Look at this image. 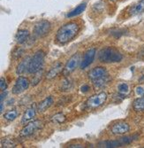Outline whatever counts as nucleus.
<instances>
[{"instance_id":"1","label":"nucleus","mask_w":144,"mask_h":148,"mask_svg":"<svg viewBox=\"0 0 144 148\" xmlns=\"http://www.w3.org/2000/svg\"><path fill=\"white\" fill-rule=\"evenodd\" d=\"M80 31V26L75 21L64 24L58 29L56 34V40L60 45L67 44L77 36Z\"/></svg>"},{"instance_id":"2","label":"nucleus","mask_w":144,"mask_h":148,"mask_svg":"<svg viewBox=\"0 0 144 148\" xmlns=\"http://www.w3.org/2000/svg\"><path fill=\"white\" fill-rule=\"evenodd\" d=\"M88 78L92 81L94 87L98 89L109 82V74L106 69L103 66H96L88 72Z\"/></svg>"},{"instance_id":"3","label":"nucleus","mask_w":144,"mask_h":148,"mask_svg":"<svg viewBox=\"0 0 144 148\" xmlns=\"http://www.w3.org/2000/svg\"><path fill=\"white\" fill-rule=\"evenodd\" d=\"M123 55L117 49L113 47H106L98 52V60L103 63H117L120 62Z\"/></svg>"},{"instance_id":"4","label":"nucleus","mask_w":144,"mask_h":148,"mask_svg":"<svg viewBox=\"0 0 144 148\" xmlns=\"http://www.w3.org/2000/svg\"><path fill=\"white\" fill-rule=\"evenodd\" d=\"M44 52L43 51H37L32 58H30L28 73L35 74L36 72L42 70L44 63Z\"/></svg>"},{"instance_id":"5","label":"nucleus","mask_w":144,"mask_h":148,"mask_svg":"<svg viewBox=\"0 0 144 148\" xmlns=\"http://www.w3.org/2000/svg\"><path fill=\"white\" fill-rule=\"evenodd\" d=\"M106 99H107V93L104 91H101L88 98V100L86 101V106L88 109H96L105 103Z\"/></svg>"},{"instance_id":"6","label":"nucleus","mask_w":144,"mask_h":148,"mask_svg":"<svg viewBox=\"0 0 144 148\" xmlns=\"http://www.w3.org/2000/svg\"><path fill=\"white\" fill-rule=\"evenodd\" d=\"M81 62H82L81 54L80 53H75V54H73L67 60V64L65 65L64 69L62 71V74L65 76L69 75L78 68V66H79V65H81Z\"/></svg>"},{"instance_id":"7","label":"nucleus","mask_w":144,"mask_h":148,"mask_svg":"<svg viewBox=\"0 0 144 148\" xmlns=\"http://www.w3.org/2000/svg\"><path fill=\"white\" fill-rule=\"evenodd\" d=\"M43 127V123L41 121H31L26 125L20 132V138H29L35 134L37 130H39Z\"/></svg>"},{"instance_id":"8","label":"nucleus","mask_w":144,"mask_h":148,"mask_svg":"<svg viewBox=\"0 0 144 148\" xmlns=\"http://www.w3.org/2000/svg\"><path fill=\"white\" fill-rule=\"evenodd\" d=\"M51 29V25L50 21L46 20H43L38 21L34 27V34L38 37L46 36Z\"/></svg>"},{"instance_id":"9","label":"nucleus","mask_w":144,"mask_h":148,"mask_svg":"<svg viewBox=\"0 0 144 148\" xmlns=\"http://www.w3.org/2000/svg\"><path fill=\"white\" fill-rule=\"evenodd\" d=\"M29 86V79L24 76H19L16 80L12 91L14 94H15V95H19V94H21L22 92H24L26 90H28Z\"/></svg>"},{"instance_id":"10","label":"nucleus","mask_w":144,"mask_h":148,"mask_svg":"<svg viewBox=\"0 0 144 148\" xmlns=\"http://www.w3.org/2000/svg\"><path fill=\"white\" fill-rule=\"evenodd\" d=\"M96 48H90L88 51H85L84 55L82 59V62L80 65V68L82 69H85L88 66L92 63L95 60L96 57Z\"/></svg>"},{"instance_id":"11","label":"nucleus","mask_w":144,"mask_h":148,"mask_svg":"<svg viewBox=\"0 0 144 148\" xmlns=\"http://www.w3.org/2000/svg\"><path fill=\"white\" fill-rule=\"evenodd\" d=\"M130 130V126L125 122L116 123L111 126V131L114 135H125Z\"/></svg>"},{"instance_id":"12","label":"nucleus","mask_w":144,"mask_h":148,"mask_svg":"<svg viewBox=\"0 0 144 148\" xmlns=\"http://www.w3.org/2000/svg\"><path fill=\"white\" fill-rule=\"evenodd\" d=\"M36 111H37V106L35 104L29 106V108L25 111V113L23 114L22 118H21V123H29V122H31L36 114Z\"/></svg>"},{"instance_id":"13","label":"nucleus","mask_w":144,"mask_h":148,"mask_svg":"<svg viewBox=\"0 0 144 148\" xmlns=\"http://www.w3.org/2000/svg\"><path fill=\"white\" fill-rule=\"evenodd\" d=\"M63 69H64V68H63L62 63L57 62L56 64H54L53 66H52L50 68V69L48 71V73L46 74V78L48 80H51V79L55 78L60 72L63 71Z\"/></svg>"},{"instance_id":"14","label":"nucleus","mask_w":144,"mask_h":148,"mask_svg":"<svg viewBox=\"0 0 144 148\" xmlns=\"http://www.w3.org/2000/svg\"><path fill=\"white\" fill-rule=\"evenodd\" d=\"M29 36H30V34H29V30L20 29V30H19V31L16 33L15 40H16V42H17L19 45H23V44H25L26 42H28V41H29Z\"/></svg>"},{"instance_id":"15","label":"nucleus","mask_w":144,"mask_h":148,"mask_svg":"<svg viewBox=\"0 0 144 148\" xmlns=\"http://www.w3.org/2000/svg\"><path fill=\"white\" fill-rule=\"evenodd\" d=\"M142 12H144V0H140L129 10V14L131 16H135Z\"/></svg>"},{"instance_id":"16","label":"nucleus","mask_w":144,"mask_h":148,"mask_svg":"<svg viewBox=\"0 0 144 148\" xmlns=\"http://www.w3.org/2000/svg\"><path fill=\"white\" fill-rule=\"evenodd\" d=\"M52 104H53V99H52V97H48L45 99H43L42 102L39 103V105L37 106V111L39 113H43Z\"/></svg>"},{"instance_id":"17","label":"nucleus","mask_w":144,"mask_h":148,"mask_svg":"<svg viewBox=\"0 0 144 148\" xmlns=\"http://www.w3.org/2000/svg\"><path fill=\"white\" fill-rule=\"evenodd\" d=\"M29 60H30V58L28 57V58H26L24 59L17 66V69H16V74L17 75H22L24 73H26L28 71L29 69Z\"/></svg>"},{"instance_id":"18","label":"nucleus","mask_w":144,"mask_h":148,"mask_svg":"<svg viewBox=\"0 0 144 148\" xmlns=\"http://www.w3.org/2000/svg\"><path fill=\"white\" fill-rule=\"evenodd\" d=\"M87 7V3L84 2V3H82L80 4L78 6H76L73 10H72L68 14H67V18H73V17H75V16H78L80 15L82 12L85 11Z\"/></svg>"},{"instance_id":"19","label":"nucleus","mask_w":144,"mask_h":148,"mask_svg":"<svg viewBox=\"0 0 144 148\" xmlns=\"http://www.w3.org/2000/svg\"><path fill=\"white\" fill-rule=\"evenodd\" d=\"M18 114L19 113L16 109H12L4 114V118L5 120L8 121V122H12V121H14L18 117Z\"/></svg>"},{"instance_id":"20","label":"nucleus","mask_w":144,"mask_h":148,"mask_svg":"<svg viewBox=\"0 0 144 148\" xmlns=\"http://www.w3.org/2000/svg\"><path fill=\"white\" fill-rule=\"evenodd\" d=\"M134 110H136L138 112L144 110V96L134 100Z\"/></svg>"},{"instance_id":"21","label":"nucleus","mask_w":144,"mask_h":148,"mask_svg":"<svg viewBox=\"0 0 144 148\" xmlns=\"http://www.w3.org/2000/svg\"><path fill=\"white\" fill-rule=\"evenodd\" d=\"M117 89H118V92H119L120 94H121V95H126V94L129 93V90H130L129 85L126 83L119 84Z\"/></svg>"},{"instance_id":"22","label":"nucleus","mask_w":144,"mask_h":148,"mask_svg":"<svg viewBox=\"0 0 144 148\" xmlns=\"http://www.w3.org/2000/svg\"><path fill=\"white\" fill-rule=\"evenodd\" d=\"M51 121H52V122H53L54 123L61 124V123H63L65 122V114H63L62 113H58V114H56L55 115L52 116Z\"/></svg>"},{"instance_id":"23","label":"nucleus","mask_w":144,"mask_h":148,"mask_svg":"<svg viewBox=\"0 0 144 148\" xmlns=\"http://www.w3.org/2000/svg\"><path fill=\"white\" fill-rule=\"evenodd\" d=\"M73 86V84L72 83V81L70 79H65V81H63V83L61 84V90H63V91L71 90Z\"/></svg>"},{"instance_id":"24","label":"nucleus","mask_w":144,"mask_h":148,"mask_svg":"<svg viewBox=\"0 0 144 148\" xmlns=\"http://www.w3.org/2000/svg\"><path fill=\"white\" fill-rule=\"evenodd\" d=\"M104 147H120L121 145H123V143L121 141V139L119 140H111V141H106L103 144Z\"/></svg>"},{"instance_id":"25","label":"nucleus","mask_w":144,"mask_h":148,"mask_svg":"<svg viewBox=\"0 0 144 148\" xmlns=\"http://www.w3.org/2000/svg\"><path fill=\"white\" fill-rule=\"evenodd\" d=\"M2 147H15L16 143L14 142V139H9V138H3L1 141Z\"/></svg>"},{"instance_id":"26","label":"nucleus","mask_w":144,"mask_h":148,"mask_svg":"<svg viewBox=\"0 0 144 148\" xmlns=\"http://www.w3.org/2000/svg\"><path fill=\"white\" fill-rule=\"evenodd\" d=\"M0 89H1V91H5L7 89V83L4 77H1L0 79Z\"/></svg>"},{"instance_id":"27","label":"nucleus","mask_w":144,"mask_h":148,"mask_svg":"<svg viewBox=\"0 0 144 148\" xmlns=\"http://www.w3.org/2000/svg\"><path fill=\"white\" fill-rule=\"evenodd\" d=\"M40 72H41V70L35 73V78H33V80H32V84H33V85H36V84L39 83V81H40V78H42V75H39Z\"/></svg>"},{"instance_id":"28","label":"nucleus","mask_w":144,"mask_h":148,"mask_svg":"<svg viewBox=\"0 0 144 148\" xmlns=\"http://www.w3.org/2000/svg\"><path fill=\"white\" fill-rule=\"evenodd\" d=\"M135 92H136V94H137L138 96L143 95V94H144V89H143V87L142 86H137L135 88Z\"/></svg>"},{"instance_id":"29","label":"nucleus","mask_w":144,"mask_h":148,"mask_svg":"<svg viewBox=\"0 0 144 148\" xmlns=\"http://www.w3.org/2000/svg\"><path fill=\"white\" fill-rule=\"evenodd\" d=\"M22 53H23V50H22V49H18V50H16V51H14V55L15 56L16 59H18V58H20V57L21 56Z\"/></svg>"},{"instance_id":"30","label":"nucleus","mask_w":144,"mask_h":148,"mask_svg":"<svg viewBox=\"0 0 144 148\" xmlns=\"http://www.w3.org/2000/svg\"><path fill=\"white\" fill-rule=\"evenodd\" d=\"M89 90H90V87H89V85H88V84H84V85L82 86V88H81V90H82V92H83V93H87L88 91H89Z\"/></svg>"},{"instance_id":"31","label":"nucleus","mask_w":144,"mask_h":148,"mask_svg":"<svg viewBox=\"0 0 144 148\" xmlns=\"http://www.w3.org/2000/svg\"><path fill=\"white\" fill-rule=\"evenodd\" d=\"M6 96V92L5 90V91H2L1 93V102H4V99H5V97Z\"/></svg>"},{"instance_id":"32","label":"nucleus","mask_w":144,"mask_h":148,"mask_svg":"<svg viewBox=\"0 0 144 148\" xmlns=\"http://www.w3.org/2000/svg\"><path fill=\"white\" fill-rule=\"evenodd\" d=\"M69 147H83L82 145H79V144H76V145H70Z\"/></svg>"},{"instance_id":"33","label":"nucleus","mask_w":144,"mask_h":148,"mask_svg":"<svg viewBox=\"0 0 144 148\" xmlns=\"http://www.w3.org/2000/svg\"><path fill=\"white\" fill-rule=\"evenodd\" d=\"M0 110H1V111H0L1 113L4 111V103H3V102H1V109H0Z\"/></svg>"},{"instance_id":"34","label":"nucleus","mask_w":144,"mask_h":148,"mask_svg":"<svg viewBox=\"0 0 144 148\" xmlns=\"http://www.w3.org/2000/svg\"><path fill=\"white\" fill-rule=\"evenodd\" d=\"M111 1H112V2H115V1H117V0H111Z\"/></svg>"}]
</instances>
